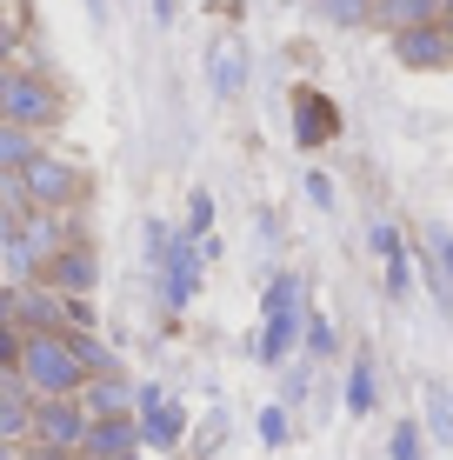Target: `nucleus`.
Instances as JSON below:
<instances>
[{
	"mask_svg": "<svg viewBox=\"0 0 453 460\" xmlns=\"http://www.w3.org/2000/svg\"><path fill=\"white\" fill-rule=\"evenodd\" d=\"M21 187H27V200H34L40 214H67L74 200L87 194V173L74 167V161H60V154H34V161L21 167Z\"/></svg>",
	"mask_w": 453,
	"mask_h": 460,
	"instance_id": "nucleus-2",
	"label": "nucleus"
},
{
	"mask_svg": "<svg viewBox=\"0 0 453 460\" xmlns=\"http://www.w3.org/2000/svg\"><path fill=\"white\" fill-rule=\"evenodd\" d=\"M293 300H301V280H293V274H280L274 288H267V314H293Z\"/></svg>",
	"mask_w": 453,
	"mask_h": 460,
	"instance_id": "nucleus-24",
	"label": "nucleus"
},
{
	"mask_svg": "<svg viewBox=\"0 0 453 460\" xmlns=\"http://www.w3.org/2000/svg\"><path fill=\"white\" fill-rule=\"evenodd\" d=\"M420 414H427V427H433V440H440V447L453 454V387L447 380H427V387H420Z\"/></svg>",
	"mask_w": 453,
	"mask_h": 460,
	"instance_id": "nucleus-17",
	"label": "nucleus"
},
{
	"mask_svg": "<svg viewBox=\"0 0 453 460\" xmlns=\"http://www.w3.org/2000/svg\"><path fill=\"white\" fill-rule=\"evenodd\" d=\"M447 0H373V21H387L394 34H414V27H433Z\"/></svg>",
	"mask_w": 453,
	"mask_h": 460,
	"instance_id": "nucleus-15",
	"label": "nucleus"
},
{
	"mask_svg": "<svg viewBox=\"0 0 453 460\" xmlns=\"http://www.w3.org/2000/svg\"><path fill=\"white\" fill-rule=\"evenodd\" d=\"M87 427H93V414L81 401H34V427H27V440H34V454L74 460L87 447Z\"/></svg>",
	"mask_w": 453,
	"mask_h": 460,
	"instance_id": "nucleus-3",
	"label": "nucleus"
},
{
	"mask_svg": "<svg viewBox=\"0 0 453 460\" xmlns=\"http://www.w3.org/2000/svg\"><path fill=\"white\" fill-rule=\"evenodd\" d=\"M207 227H213V200H207V194H194V227H187V241H200Z\"/></svg>",
	"mask_w": 453,
	"mask_h": 460,
	"instance_id": "nucleus-27",
	"label": "nucleus"
},
{
	"mask_svg": "<svg viewBox=\"0 0 453 460\" xmlns=\"http://www.w3.org/2000/svg\"><path fill=\"white\" fill-rule=\"evenodd\" d=\"M13 234H21V214H7V208H0V253L13 247Z\"/></svg>",
	"mask_w": 453,
	"mask_h": 460,
	"instance_id": "nucleus-30",
	"label": "nucleus"
},
{
	"mask_svg": "<svg viewBox=\"0 0 453 460\" xmlns=\"http://www.w3.org/2000/svg\"><path fill=\"white\" fill-rule=\"evenodd\" d=\"M301 314H267V327H260V341H254V354L260 360H287V347H293V334H301Z\"/></svg>",
	"mask_w": 453,
	"mask_h": 460,
	"instance_id": "nucleus-18",
	"label": "nucleus"
},
{
	"mask_svg": "<svg viewBox=\"0 0 453 460\" xmlns=\"http://www.w3.org/2000/svg\"><path fill=\"white\" fill-rule=\"evenodd\" d=\"M13 40H21V34H13V27L0 21V67H13Z\"/></svg>",
	"mask_w": 453,
	"mask_h": 460,
	"instance_id": "nucleus-31",
	"label": "nucleus"
},
{
	"mask_svg": "<svg viewBox=\"0 0 453 460\" xmlns=\"http://www.w3.org/2000/svg\"><path fill=\"white\" fill-rule=\"evenodd\" d=\"M373 253L387 261V288H394V294H407V253H400V234L387 227V220L373 227Z\"/></svg>",
	"mask_w": 453,
	"mask_h": 460,
	"instance_id": "nucleus-21",
	"label": "nucleus"
},
{
	"mask_svg": "<svg viewBox=\"0 0 453 460\" xmlns=\"http://www.w3.org/2000/svg\"><path fill=\"white\" fill-rule=\"evenodd\" d=\"M107 460H140V454H107Z\"/></svg>",
	"mask_w": 453,
	"mask_h": 460,
	"instance_id": "nucleus-37",
	"label": "nucleus"
},
{
	"mask_svg": "<svg viewBox=\"0 0 453 460\" xmlns=\"http://www.w3.org/2000/svg\"><path fill=\"white\" fill-rule=\"evenodd\" d=\"M21 380H27L34 401H81V387H87L93 374H87L74 334H27V347H21Z\"/></svg>",
	"mask_w": 453,
	"mask_h": 460,
	"instance_id": "nucleus-1",
	"label": "nucleus"
},
{
	"mask_svg": "<svg viewBox=\"0 0 453 460\" xmlns=\"http://www.w3.org/2000/svg\"><path fill=\"white\" fill-rule=\"evenodd\" d=\"M180 427H187V414L167 401L161 387H140V440H147V447H174Z\"/></svg>",
	"mask_w": 453,
	"mask_h": 460,
	"instance_id": "nucleus-6",
	"label": "nucleus"
},
{
	"mask_svg": "<svg viewBox=\"0 0 453 460\" xmlns=\"http://www.w3.org/2000/svg\"><path fill=\"white\" fill-rule=\"evenodd\" d=\"M0 101H7V67H0Z\"/></svg>",
	"mask_w": 453,
	"mask_h": 460,
	"instance_id": "nucleus-35",
	"label": "nucleus"
},
{
	"mask_svg": "<svg viewBox=\"0 0 453 460\" xmlns=\"http://www.w3.org/2000/svg\"><path fill=\"white\" fill-rule=\"evenodd\" d=\"M87 7H93V13H107V0H87Z\"/></svg>",
	"mask_w": 453,
	"mask_h": 460,
	"instance_id": "nucleus-36",
	"label": "nucleus"
},
{
	"mask_svg": "<svg viewBox=\"0 0 453 460\" xmlns=\"http://www.w3.org/2000/svg\"><path fill=\"white\" fill-rule=\"evenodd\" d=\"M314 7L327 13L334 27H367V13H373V0H314Z\"/></svg>",
	"mask_w": 453,
	"mask_h": 460,
	"instance_id": "nucleus-22",
	"label": "nucleus"
},
{
	"mask_svg": "<svg viewBox=\"0 0 453 460\" xmlns=\"http://www.w3.org/2000/svg\"><path fill=\"white\" fill-rule=\"evenodd\" d=\"M447 67H453V21H447Z\"/></svg>",
	"mask_w": 453,
	"mask_h": 460,
	"instance_id": "nucleus-33",
	"label": "nucleus"
},
{
	"mask_svg": "<svg viewBox=\"0 0 453 460\" xmlns=\"http://www.w3.org/2000/svg\"><path fill=\"white\" fill-rule=\"evenodd\" d=\"M260 440H267V447H280V440H287V414H280V407H267V414H260Z\"/></svg>",
	"mask_w": 453,
	"mask_h": 460,
	"instance_id": "nucleus-26",
	"label": "nucleus"
},
{
	"mask_svg": "<svg viewBox=\"0 0 453 460\" xmlns=\"http://www.w3.org/2000/svg\"><path fill=\"white\" fill-rule=\"evenodd\" d=\"M40 154V140L27 134V127H13V120H0V173H21L27 161Z\"/></svg>",
	"mask_w": 453,
	"mask_h": 460,
	"instance_id": "nucleus-20",
	"label": "nucleus"
},
{
	"mask_svg": "<svg viewBox=\"0 0 453 460\" xmlns=\"http://www.w3.org/2000/svg\"><path fill=\"white\" fill-rule=\"evenodd\" d=\"M0 327H21V288H0Z\"/></svg>",
	"mask_w": 453,
	"mask_h": 460,
	"instance_id": "nucleus-28",
	"label": "nucleus"
},
{
	"mask_svg": "<svg viewBox=\"0 0 453 460\" xmlns=\"http://www.w3.org/2000/svg\"><path fill=\"white\" fill-rule=\"evenodd\" d=\"M293 120H301V147H320V140H334V127H340L334 101H320V93H301V101H293Z\"/></svg>",
	"mask_w": 453,
	"mask_h": 460,
	"instance_id": "nucleus-16",
	"label": "nucleus"
},
{
	"mask_svg": "<svg viewBox=\"0 0 453 460\" xmlns=\"http://www.w3.org/2000/svg\"><path fill=\"white\" fill-rule=\"evenodd\" d=\"M34 427V394L21 374H0V440H27Z\"/></svg>",
	"mask_w": 453,
	"mask_h": 460,
	"instance_id": "nucleus-12",
	"label": "nucleus"
},
{
	"mask_svg": "<svg viewBox=\"0 0 453 460\" xmlns=\"http://www.w3.org/2000/svg\"><path fill=\"white\" fill-rule=\"evenodd\" d=\"M0 120L27 127V134L54 127V120H60V87H54V81H40V74L7 67V101H0Z\"/></svg>",
	"mask_w": 453,
	"mask_h": 460,
	"instance_id": "nucleus-4",
	"label": "nucleus"
},
{
	"mask_svg": "<svg viewBox=\"0 0 453 460\" xmlns=\"http://www.w3.org/2000/svg\"><path fill=\"white\" fill-rule=\"evenodd\" d=\"M13 247H21V253H34V261H40V274H47V261H54V253H67L74 241H67V220H60V214H27L21 220V234H13Z\"/></svg>",
	"mask_w": 453,
	"mask_h": 460,
	"instance_id": "nucleus-5",
	"label": "nucleus"
},
{
	"mask_svg": "<svg viewBox=\"0 0 453 460\" xmlns=\"http://www.w3.org/2000/svg\"><path fill=\"white\" fill-rule=\"evenodd\" d=\"M447 13H453V0H447Z\"/></svg>",
	"mask_w": 453,
	"mask_h": 460,
	"instance_id": "nucleus-38",
	"label": "nucleus"
},
{
	"mask_svg": "<svg viewBox=\"0 0 453 460\" xmlns=\"http://www.w3.org/2000/svg\"><path fill=\"white\" fill-rule=\"evenodd\" d=\"M107 454H140V420H134V414H120V420H93V427H87L81 460H107Z\"/></svg>",
	"mask_w": 453,
	"mask_h": 460,
	"instance_id": "nucleus-11",
	"label": "nucleus"
},
{
	"mask_svg": "<svg viewBox=\"0 0 453 460\" xmlns=\"http://www.w3.org/2000/svg\"><path fill=\"white\" fill-rule=\"evenodd\" d=\"M134 401H140V394H134L120 374H93L87 387H81V407H87L93 420H120V414H134Z\"/></svg>",
	"mask_w": 453,
	"mask_h": 460,
	"instance_id": "nucleus-10",
	"label": "nucleus"
},
{
	"mask_svg": "<svg viewBox=\"0 0 453 460\" xmlns=\"http://www.w3.org/2000/svg\"><path fill=\"white\" fill-rule=\"evenodd\" d=\"M207 87L221 93V101H233V93L247 87V40L240 34H221L207 54Z\"/></svg>",
	"mask_w": 453,
	"mask_h": 460,
	"instance_id": "nucleus-7",
	"label": "nucleus"
},
{
	"mask_svg": "<svg viewBox=\"0 0 453 460\" xmlns=\"http://www.w3.org/2000/svg\"><path fill=\"white\" fill-rule=\"evenodd\" d=\"M400 67H447V27H414V34H394Z\"/></svg>",
	"mask_w": 453,
	"mask_h": 460,
	"instance_id": "nucleus-14",
	"label": "nucleus"
},
{
	"mask_svg": "<svg viewBox=\"0 0 453 460\" xmlns=\"http://www.w3.org/2000/svg\"><path fill=\"white\" fill-rule=\"evenodd\" d=\"M301 341H307V354H314V360H327V354H334V327H327V314H307Z\"/></svg>",
	"mask_w": 453,
	"mask_h": 460,
	"instance_id": "nucleus-23",
	"label": "nucleus"
},
{
	"mask_svg": "<svg viewBox=\"0 0 453 460\" xmlns=\"http://www.w3.org/2000/svg\"><path fill=\"white\" fill-rule=\"evenodd\" d=\"M380 407V380H373V360L353 354V374H347V414H373Z\"/></svg>",
	"mask_w": 453,
	"mask_h": 460,
	"instance_id": "nucleus-19",
	"label": "nucleus"
},
{
	"mask_svg": "<svg viewBox=\"0 0 453 460\" xmlns=\"http://www.w3.org/2000/svg\"><path fill=\"white\" fill-rule=\"evenodd\" d=\"M394 460H420V427H414V420L394 427Z\"/></svg>",
	"mask_w": 453,
	"mask_h": 460,
	"instance_id": "nucleus-25",
	"label": "nucleus"
},
{
	"mask_svg": "<svg viewBox=\"0 0 453 460\" xmlns=\"http://www.w3.org/2000/svg\"><path fill=\"white\" fill-rule=\"evenodd\" d=\"M0 460H21V447H13V440H0Z\"/></svg>",
	"mask_w": 453,
	"mask_h": 460,
	"instance_id": "nucleus-32",
	"label": "nucleus"
},
{
	"mask_svg": "<svg viewBox=\"0 0 453 460\" xmlns=\"http://www.w3.org/2000/svg\"><path fill=\"white\" fill-rule=\"evenodd\" d=\"M200 288V241H174L167 253V307H187Z\"/></svg>",
	"mask_w": 453,
	"mask_h": 460,
	"instance_id": "nucleus-13",
	"label": "nucleus"
},
{
	"mask_svg": "<svg viewBox=\"0 0 453 460\" xmlns=\"http://www.w3.org/2000/svg\"><path fill=\"white\" fill-rule=\"evenodd\" d=\"M93 274H100V267H93V247H81L74 241L67 253H54V261H47V274H40V288H54V294H87L93 288Z\"/></svg>",
	"mask_w": 453,
	"mask_h": 460,
	"instance_id": "nucleus-8",
	"label": "nucleus"
},
{
	"mask_svg": "<svg viewBox=\"0 0 453 460\" xmlns=\"http://www.w3.org/2000/svg\"><path fill=\"white\" fill-rule=\"evenodd\" d=\"M21 460H60V454H21Z\"/></svg>",
	"mask_w": 453,
	"mask_h": 460,
	"instance_id": "nucleus-34",
	"label": "nucleus"
},
{
	"mask_svg": "<svg viewBox=\"0 0 453 460\" xmlns=\"http://www.w3.org/2000/svg\"><path fill=\"white\" fill-rule=\"evenodd\" d=\"M420 261H427V280H433V294H440V307L453 314V234L440 220L420 227Z\"/></svg>",
	"mask_w": 453,
	"mask_h": 460,
	"instance_id": "nucleus-9",
	"label": "nucleus"
},
{
	"mask_svg": "<svg viewBox=\"0 0 453 460\" xmlns=\"http://www.w3.org/2000/svg\"><path fill=\"white\" fill-rule=\"evenodd\" d=\"M307 194H314V208H334V187H327V173H307Z\"/></svg>",
	"mask_w": 453,
	"mask_h": 460,
	"instance_id": "nucleus-29",
	"label": "nucleus"
}]
</instances>
